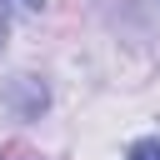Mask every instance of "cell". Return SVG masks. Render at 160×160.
<instances>
[{
    "instance_id": "cell-1",
    "label": "cell",
    "mask_w": 160,
    "mask_h": 160,
    "mask_svg": "<svg viewBox=\"0 0 160 160\" xmlns=\"http://www.w3.org/2000/svg\"><path fill=\"white\" fill-rule=\"evenodd\" d=\"M130 160H160V140H140L130 150Z\"/></svg>"
},
{
    "instance_id": "cell-2",
    "label": "cell",
    "mask_w": 160,
    "mask_h": 160,
    "mask_svg": "<svg viewBox=\"0 0 160 160\" xmlns=\"http://www.w3.org/2000/svg\"><path fill=\"white\" fill-rule=\"evenodd\" d=\"M0 160H40V155H35V150H25V145L15 140V145H5V150H0Z\"/></svg>"
},
{
    "instance_id": "cell-3",
    "label": "cell",
    "mask_w": 160,
    "mask_h": 160,
    "mask_svg": "<svg viewBox=\"0 0 160 160\" xmlns=\"http://www.w3.org/2000/svg\"><path fill=\"white\" fill-rule=\"evenodd\" d=\"M5 5H20V10H40V0H5Z\"/></svg>"
},
{
    "instance_id": "cell-4",
    "label": "cell",
    "mask_w": 160,
    "mask_h": 160,
    "mask_svg": "<svg viewBox=\"0 0 160 160\" xmlns=\"http://www.w3.org/2000/svg\"><path fill=\"white\" fill-rule=\"evenodd\" d=\"M0 40H5V0H0Z\"/></svg>"
}]
</instances>
